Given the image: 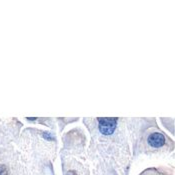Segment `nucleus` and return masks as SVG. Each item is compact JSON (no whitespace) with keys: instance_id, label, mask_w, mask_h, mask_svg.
I'll return each mask as SVG.
<instances>
[{"instance_id":"20e7f679","label":"nucleus","mask_w":175,"mask_h":175,"mask_svg":"<svg viewBox=\"0 0 175 175\" xmlns=\"http://www.w3.org/2000/svg\"><path fill=\"white\" fill-rule=\"evenodd\" d=\"M0 175H8V169L4 164H0Z\"/></svg>"},{"instance_id":"7ed1b4c3","label":"nucleus","mask_w":175,"mask_h":175,"mask_svg":"<svg viewBox=\"0 0 175 175\" xmlns=\"http://www.w3.org/2000/svg\"><path fill=\"white\" fill-rule=\"evenodd\" d=\"M140 175H167L165 173L161 172L156 168H149L147 170H144Z\"/></svg>"},{"instance_id":"f03ea898","label":"nucleus","mask_w":175,"mask_h":175,"mask_svg":"<svg viewBox=\"0 0 175 175\" xmlns=\"http://www.w3.org/2000/svg\"><path fill=\"white\" fill-rule=\"evenodd\" d=\"M62 165L64 175H89L88 169L76 158L63 157Z\"/></svg>"},{"instance_id":"f257e3e1","label":"nucleus","mask_w":175,"mask_h":175,"mask_svg":"<svg viewBox=\"0 0 175 175\" xmlns=\"http://www.w3.org/2000/svg\"><path fill=\"white\" fill-rule=\"evenodd\" d=\"M144 122L145 125L137 126V131L130 129V137L134 144L135 153L156 154L172 151L174 147L173 141L160 130L154 119H145Z\"/></svg>"}]
</instances>
